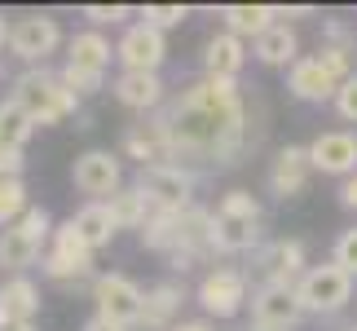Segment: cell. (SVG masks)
I'll return each instance as SVG.
<instances>
[{"label": "cell", "instance_id": "12", "mask_svg": "<svg viewBox=\"0 0 357 331\" xmlns=\"http://www.w3.org/2000/svg\"><path fill=\"white\" fill-rule=\"evenodd\" d=\"M71 182L79 195H89V203H106L123 190V163L111 150H84L71 163Z\"/></svg>", "mask_w": 357, "mask_h": 331}, {"label": "cell", "instance_id": "34", "mask_svg": "<svg viewBox=\"0 0 357 331\" xmlns=\"http://www.w3.org/2000/svg\"><path fill=\"white\" fill-rule=\"evenodd\" d=\"M128 13H132L128 5H84V18L93 22V31H98V27H119Z\"/></svg>", "mask_w": 357, "mask_h": 331}, {"label": "cell", "instance_id": "26", "mask_svg": "<svg viewBox=\"0 0 357 331\" xmlns=\"http://www.w3.org/2000/svg\"><path fill=\"white\" fill-rule=\"evenodd\" d=\"M71 226H75V234L93 247V252L111 247V239L119 234V226H115V216H111V208H106V203H84V208L71 216Z\"/></svg>", "mask_w": 357, "mask_h": 331}, {"label": "cell", "instance_id": "21", "mask_svg": "<svg viewBox=\"0 0 357 331\" xmlns=\"http://www.w3.org/2000/svg\"><path fill=\"white\" fill-rule=\"evenodd\" d=\"M247 62V40H238L234 31H216L203 49V75L212 80H238Z\"/></svg>", "mask_w": 357, "mask_h": 331}, {"label": "cell", "instance_id": "40", "mask_svg": "<svg viewBox=\"0 0 357 331\" xmlns=\"http://www.w3.org/2000/svg\"><path fill=\"white\" fill-rule=\"evenodd\" d=\"M172 331H216V327H212L208 318H181V323L172 327Z\"/></svg>", "mask_w": 357, "mask_h": 331}, {"label": "cell", "instance_id": "29", "mask_svg": "<svg viewBox=\"0 0 357 331\" xmlns=\"http://www.w3.org/2000/svg\"><path fill=\"white\" fill-rule=\"evenodd\" d=\"M31 203H26V182L22 177H0V230L13 226Z\"/></svg>", "mask_w": 357, "mask_h": 331}, {"label": "cell", "instance_id": "30", "mask_svg": "<svg viewBox=\"0 0 357 331\" xmlns=\"http://www.w3.org/2000/svg\"><path fill=\"white\" fill-rule=\"evenodd\" d=\"M357 49H344V45H322L318 53H313V58H318L326 71H331V80H340V84H344L349 75H357V58H353Z\"/></svg>", "mask_w": 357, "mask_h": 331}, {"label": "cell", "instance_id": "27", "mask_svg": "<svg viewBox=\"0 0 357 331\" xmlns=\"http://www.w3.org/2000/svg\"><path fill=\"white\" fill-rule=\"evenodd\" d=\"M106 208H111V216H115V226H119V230H137V234H142V230H146V221L155 216L150 199H146L137 186H123L115 199H106Z\"/></svg>", "mask_w": 357, "mask_h": 331}, {"label": "cell", "instance_id": "41", "mask_svg": "<svg viewBox=\"0 0 357 331\" xmlns=\"http://www.w3.org/2000/svg\"><path fill=\"white\" fill-rule=\"evenodd\" d=\"M9 27H13V22L5 18V13H0V53H5V49H9Z\"/></svg>", "mask_w": 357, "mask_h": 331}, {"label": "cell", "instance_id": "22", "mask_svg": "<svg viewBox=\"0 0 357 331\" xmlns=\"http://www.w3.org/2000/svg\"><path fill=\"white\" fill-rule=\"evenodd\" d=\"M40 314V287L26 279V274H13L0 287V331L9 323H36Z\"/></svg>", "mask_w": 357, "mask_h": 331}, {"label": "cell", "instance_id": "36", "mask_svg": "<svg viewBox=\"0 0 357 331\" xmlns=\"http://www.w3.org/2000/svg\"><path fill=\"white\" fill-rule=\"evenodd\" d=\"M322 31H326V45H344V49H357V36H353V31H349V27L340 22V18H326V27H322Z\"/></svg>", "mask_w": 357, "mask_h": 331}, {"label": "cell", "instance_id": "32", "mask_svg": "<svg viewBox=\"0 0 357 331\" xmlns=\"http://www.w3.org/2000/svg\"><path fill=\"white\" fill-rule=\"evenodd\" d=\"M62 84L75 93V98H93V93L106 89V75H93V71H79V66H62Z\"/></svg>", "mask_w": 357, "mask_h": 331}, {"label": "cell", "instance_id": "17", "mask_svg": "<svg viewBox=\"0 0 357 331\" xmlns=\"http://www.w3.org/2000/svg\"><path fill=\"white\" fill-rule=\"evenodd\" d=\"M309 163L313 172H326V177H349L357 172V133L349 128H331V133H318L309 142Z\"/></svg>", "mask_w": 357, "mask_h": 331}, {"label": "cell", "instance_id": "10", "mask_svg": "<svg viewBox=\"0 0 357 331\" xmlns=\"http://www.w3.org/2000/svg\"><path fill=\"white\" fill-rule=\"evenodd\" d=\"M89 296L98 305V318H111L119 327H137L142 323V305H146V292L137 287L128 274L119 270H106L89 283Z\"/></svg>", "mask_w": 357, "mask_h": 331}, {"label": "cell", "instance_id": "28", "mask_svg": "<svg viewBox=\"0 0 357 331\" xmlns=\"http://www.w3.org/2000/svg\"><path fill=\"white\" fill-rule=\"evenodd\" d=\"M31 137H36V119L13 98H0V150H26Z\"/></svg>", "mask_w": 357, "mask_h": 331}, {"label": "cell", "instance_id": "19", "mask_svg": "<svg viewBox=\"0 0 357 331\" xmlns=\"http://www.w3.org/2000/svg\"><path fill=\"white\" fill-rule=\"evenodd\" d=\"M287 93L300 98V102H309V106H326V102H335L340 80H331V71L309 53V58L287 66Z\"/></svg>", "mask_w": 357, "mask_h": 331}, {"label": "cell", "instance_id": "1", "mask_svg": "<svg viewBox=\"0 0 357 331\" xmlns=\"http://www.w3.org/2000/svg\"><path fill=\"white\" fill-rule=\"evenodd\" d=\"M163 128L172 137V155L185 168H234L252 142V115L238 93V80L199 75L185 89H176L168 106L159 110Z\"/></svg>", "mask_w": 357, "mask_h": 331}, {"label": "cell", "instance_id": "24", "mask_svg": "<svg viewBox=\"0 0 357 331\" xmlns=\"http://www.w3.org/2000/svg\"><path fill=\"white\" fill-rule=\"evenodd\" d=\"M216 18L225 22V31H234L238 40H247V36H265L273 22L282 18V5H221L216 9Z\"/></svg>", "mask_w": 357, "mask_h": 331}, {"label": "cell", "instance_id": "37", "mask_svg": "<svg viewBox=\"0 0 357 331\" xmlns=\"http://www.w3.org/2000/svg\"><path fill=\"white\" fill-rule=\"evenodd\" d=\"M26 172V150H0V177H22Z\"/></svg>", "mask_w": 357, "mask_h": 331}, {"label": "cell", "instance_id": "39", "mask_svg": "<svg viewBox=\"0 0 357 331\" xmlns=\"http://www.w3.org/2000/svg\"><path fill=\"white\" fill-rule=\"evenodd\" d=\"M79 331H132V327H119V323H111V318H98V314H93V318L79 327Z\"/></svg>", "mask_w": 357, "mask_h": 331}, {"label": "cell", "instance_id": "3", "mask_svg": "<svg viewBox=\"0 0 357 331\" xmlns=\"http://www.w3.org/2000/svg\"><path fill=\"white\" fill-rule=\"evenodd\" d=\"M9 98L36 119V128L66 124V119L79 115V106H84V98H75V93L62 84V75L49 71V66H26V71L13 80V93H9Z\"/></svg>", "mask_w": 357, "mask_h": 331}, {"label": "cell", "instance_id": "31", "mask_svg": "<svg viewBox=\"0 0 357 331\" xmlns=\"http://www.w3.org/2000/svg\"><path fill=\"white\" fill-rule=\"evenodd\" d=\"M185 18H190V5H142V22H150L155 31L181 27Z\"/></svg>", "mask_w": 357, "mask_h": 331}, {"label": "cell", "instance_id": "15", "mask_svg": "<svg viewBox=\"0 0 357 331\" xmlns=\"http://www.w3.org/2000/svg\"><path fill=\"white\" fill-rule=\"evenodd\" d=\"M305 309L296 300V287H252V323L260 331H296Z\"/></svg>", "mask_w": 357, "mask_h": 331}, {"label": "cell", "instance_id": "13", "mask_svg": "<svg viewBox=\"0 0 357 331\" xmlns=\"http://www.w3.org/2000/svg\"><path fill=\"white\" fill-rule=\"evenodd\" d=\"M119 150L128 159H137V168H163V163H176L172 155V137L163 128V115H142L137 124H128L119 137Z\"/></svg>", "mask_w": 357, "mask_h": 331}, {"label": "cell", "instance_id": "18", "mask_svg": "<svg viewBox=\"0 0 357 331\" xmlns=\"http://www.w3.org/2000/svg\"><path fill=\"white\" fill-rule=\"evenodd\" d=\"M309 177H313V163H309V146H282L269 163V195L273 199H300L309 190Z\"/></svg>", "mask_w": 357, "mask_h": 331}, {"label": "cell", "instance_id": "8", "mask_svg": "<svg viewBox=\"0 0 357 331\" xmlns=\"http://www.w3.org/2000/svg\"><path fill=\"white\" fill-rule=\"evenodd\" d=\"M305 270H309L305 243L300 239H269L252 252L247 279H256V287H296Z\"/></svg>", "mask_w": 357, "mask_h": 331}, {"label": "cell", "instance_id": "16", "mask_svg": "<svg viewBox=\"0 0 357 331\" xmlns=\"http://www.w3.org/2000/svg\"><path fill=\"white\" fill-rule=\"evenodd\" d=\"M111 93H115L119 106L137 110V115H159V110L168 106V98H172L159 71H119Z\"/></svg>", "mask_w": 357, "mask_h": 331}, {"label": "cell", "instance_id": "14", "mask_svg": "<svg viewBox=\"0 0 357 331\" xmlns=\"http://www.w3.org/2000/svg\"><path fill=\"white\" fill-rule=\"evenodd\" d=\"M115 62H119V71H159L168 62V36L137 18L123 27V36L115 45Z\"/></svg>", "mask_w": 357, "mask_h": 331}, {"label": "cell", "instance_id": "43", "mask_svg": "<svg viewBox=\"0 0 357 331\" xmlns=\"http://www.w3.org/2000/svg\"><path fill=\"white\" fill-rule=\"evenodd\" d=\"M344 331H357V323H353V327H344Z\"/></svg>", "mask_w": 357, "mask_h": 331}, {"label": "cell", "instance_id": "4", "mask_svg": "<svg viewBox=\"0 0 357 331\" xmlns=\"http://www.w3.org/2000/svg\"><path fill=\"white\" fill-rule=\"evenodd\" d=\"M49 239H53V216L45 208H26L13 226L0 230V270L9 274H26L31 265H40L49 252Z\"/></svg>", "mask_w": 357, "mask_h": 331}, {"label": "cell", "instance_id": "35", "mask_svg": "<svg viewBox=\"0 0 357 331\" xmlns=\"http://www.w3.org/2000/svg\"><path fill=\"white\" fill-rule=\"evenodd\" d=\"M335 110H340V119H344V124H357V75H349L344 84H340Z\"/></svg>", "mask_w": 357, "mask_h": 331}, {"label": "cell", "instance_id": "5", "mask_svg": "<svg viewBox=\"0 0 357 331\" xmlns=\"http://www.w3.org/2000/svg\"><path fill=\"white\" fill-rule=\"evenodd\" d=\"M357 292V279L344 274L335 260H322V265H309L296 283V300L300 309L313 314V318H331V314L349 309V300Z\"/></svg>", "mask_w": 357, "mask_h": 331}, {"label": "cell", "instance_id": "33", "mask_svg": "<svg viewBox=\"0 0 357 331\" xmlns=\"http://www.w3.org/2000/svg\"><path fill=\"white\" fill-rule=\"evenodd\" d=\"M331 260H335V265L344 270V274H353V279H357V226H349V230L335 239V247H331Z\"/></svg>", "mask_w": 357, "mask_h": 331}, {"label": "cell", "instance_id": "20", "mask_svg": "<svg viewBox=\"0 0 357 331\" xmlns=\"http://www.w3.org/2000/svg\"><path fill=\"white\" fill-rule=\"evenodd\" d=\"M181 305H185V283H155L146 292V305H142V331H172L181 323Z\"/></svg>", "mask_w": 357, "mask_h": 331}, {"label": "cell", "instance_id": "42", "mask_svg": "<svg viewBox=\"0 0 357 331\" xmlns=\"http://www.w3.org/2000/svg\"><path fill=\"white\" fill-rule=\"evenodd\" d=\"M5 331H36V323H9Z\"/></svg>", "mask_w": 357, "mask_h": 331}, {"label": "cell", "instance_id": "11", "mask_svg": "<svg viewBox=\"0 0 357 331\" xmlns=\"http://www.w3.org/2000/svg\"><path fill=\"white\" fill-rule=\"evenodd\" d=\"M62 49V27L49 13H26V18H13L9 27V53L26 66H45L53 53Z\"/></svg>", "mask_w": 357, "mask_h": 331}, {"label": "cell", "instance_id": "38", "mask_svg": "<svg viewBox=\"0 0 357 331\" xmlns=\"http://www.w3.org/2000/svg\"><path fill=\"white\" fill-rule=\"evenodd\" d=\"M340 203H344V208H349V212H357V172L349 177V182H344V186H340Z\"/></svg>", "mask_w": 357, "mask_h": 331}, {"label": "cell", "instance_id": "23", "mask_svg": "<svg viewBox=\"0 0 357 331\" xmlns=\"http://www.w3.org/2000/svg\"><path fill=\"white\" fill-rule=\"evenodd\" d=\"M115 62V49L111 40H106L102 31H75L71 40H66V66H79V71H93V75H106Z\"/></svg>", "mask_w": 357, "mask_h": 331}, {"label": "cell", "instance_id": "2", "mask_svg": "<svg viewBox=\"0 0 357 331\" xmlns=\"http://www.w3.org/2000/svg\"><path fill=\"white\" fill-rule=\"evenodd\" d=\"M260 221H265V208L252 190H229L221 195L212 212V252L216 256H252L265 234H260Z\"/></svg>", "mask_w": 357, "mask_h": 331}, {"label": "cell", "instance_id": "7", "mask_svg": "<svg viewBox=\"0 0 357 331\" xmlns=\"http://www.w3.org/2000/svg\"><path fill=\"white\" fill-rule=\"evenodd\" d=\"M199 182H203V172L185 168V163H163V168H142L132 186L150 199L155 212H185V208H195Z\"/></svg>", "mask_w": 357, "mask_h": 331}, {"label": "cell", "instance_id": "25", "mask_svg": "<svg viewBox=\"0 0 357 331\" xmlns=\"http://www.w3.org/2000/svg\"><path fill=\"white\" fill-rule=\"evenodd\" d=\"M252 58L265 62V66H291L300 62V36L291 22H273L265 36L252 40Z\"/></svg>", "mask_w": 357, "mask_h": 331}, {"label": "cell", "instance_id": "6", "mask_svg": "<svg viewBox=\"0 0 357 331\" xmlns=\"http://www.w3.org/2000/svg\"><path fill=\"white\" fill-rule=\"evenodd\" d=\"M40 274L62 287H79V283H93L98 274H93V247L75 234L71 221H62V226H53V239H49V252L40 260Z\"/></svg>", "mask_w": 357, "mask_h": 331}, {"label": "cell", "instance_id": "9", "mask_svg": "<svg viewBox=\"0 0 357 331\" xmlns=\"http://www.w3.org/2000/svg\"><path fill=\"white\" fill-rule=\"evenodd\" d=\"M195 300L203 305L208 318H238L243 305H252V279H247V270L238 265H216L199 279V292Z\"/></svg>", "mask_w": 357, "mask_h": 331}]
</instances>
